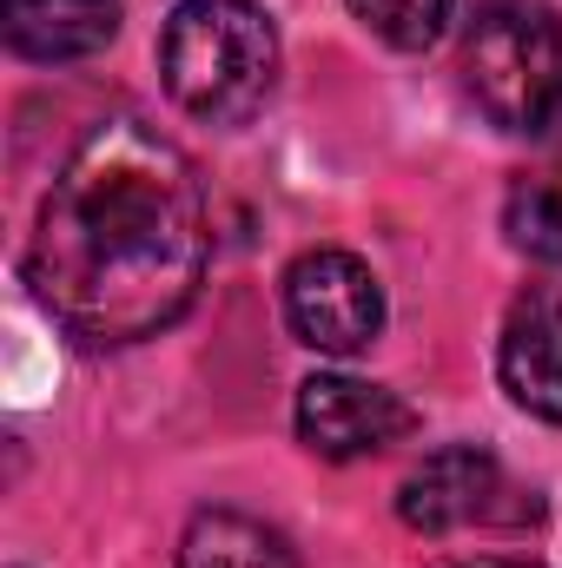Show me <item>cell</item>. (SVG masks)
<instances>
[{
    "label": "cell",
    "mask_w": 562,
    "mask_h": 568,
    "mask_svg": "<svg viewBox=\"0 0 562 568\" xmlns=\"http://www.w3.org/2000/svg\"><path fill=\"white\" fill-rule=\"evenodd\" d=\"M205 265V192L185 152L145 120H107L73 145L27 245L33 297L100 351L172 331Z\"/></svg>",
    "instance_id": "1"
},
{
    "label": "cell",
    "mask_w": 562,
    "mask_h": 568,
    "mask_svg": "<svg viewBox=\"0 0 562 568\" xmlns=\"http://www.w3.org/2000/svg\"><path fill=\"white\" fill-rule=\"evenodd\" d=\"M159 73L199 126H245L279 87V27L252 0H179L159 33Z\"/></svg>",
    "instance_id": "2"
},
{
    "label": "cell",
    "mask_w": 562,
    "mask_h": 568,
    "mask_svg": "<svg viewBox=\"0 0 562 568\" xmlns=\"http://www.w3.org/2000/svg\"><path fill=\"white\" fill-rule=\"evenodd\" d=\"M463 87L516 140H562V13L496 0L463 33Z\"/></svg>",
    "instance_id": "3"
},
{
    "label": "cell",
    "mask_w": 562,
    "mask_h": 568,
    "mask_svg": "<svg viewBox=\"0 0 562 568\" xmlns=\"http://www.w3.org/2000/svg\"><path fill=\"white\" fill-rule=\"evenodd\" d=\"M284 324L318 357H358L384 331V291L351 252H304L284 272Z\"/></svg>",
    "instance_id": "4"
},
{
    "label": "cell",
    "mask_w": 562,
    "mask_h": 568,
    "mask_svg": "<svg viewBox=\"0 0 562 568\" xmlns=\"http://www.w3.org/2000/svg\"><path fill=\"white\" fill-rule=\"evenodd\" d=\"M398 516L418 536H450L470 523H530L536 503L503 476V463L476 443H450L436 456H423L398 489Z\"/></svg>",
    "instance_id": "5"
},
{
    "label": "cell",
    "mask_w": 562,
    "mask_h": 568,
    "mask_svg": "<svg viewBox=\"0 0 562 568\" xmlns=\"http://www.w3.org/2000/svg\"><path fill=\"white\" fill-rule=\"evenodd\" d=\"M418 429V410L364 377H304L298 384V436L324 463H358Z\"/></svg>",
    "instance_id": "6"
},
{
    "label": "cell",
    "mask_w": 562,
    "mask_h": 568,
    "mask_svg": "<svg viewBox=\"0 0 562 568\" xmlns=\"http://www.w3.org/2000/svg\"><path fill=\"white\" fill-rule=\"evenodd\" d=\"M496 377L530 417L562 424V284L543 278L510 304L503 344H496Z\"/></svg>",
    "instance_id": "7"
},
{
    "label": "cell",
    "mask_w": 562,
    "mask_h": 568,
    "mask_svg": "<svg viewBox=\"0 0 562 568\" xmlns=\"http://www.w3.org/2000/svg\"><path fill=\"white\" fill-rule=\"evenodd\" d=\"M120 33V0H7V47L33 67H67Z\"/></svg>",
    "instance_id": "8"
},
{
    "label": "cell",
    "mask_w": 562,
    "mask_h": 568,
    "mask_svg": "<svg viewBox=\"0 0 562 568\" xmlns=\"http://www.w3.org/2000/svg\"><path fill=\"white\" fill-rule=\"evenodd\" d=\"M179 568H298V556H291V542L279 529H265L259 516L199 509L185 542H179Z\"/></svg>",
    "instance_id": "9"
},
{
    "label": "cell",
    "mask_w": 562,
    "mask_h": 568,
    "mask_svg": "<svg viewBox=\"0 0 562 568\" xmlns=\"http://www.w3.org/2000/svg\"><path fill=\"white\" fill-rule=\"evenodd\" d=\"M503 232L523 258L562 265V172H523L503 199Z\"/></svg>",
    "instance_id": "10"
},
{
    "label": "cell",
    "mask_w": 562,
    "mask_h": 568,
    "mask_svg": "<svg viewBox=\"0 0 562 568\" xmlns=\"http://www.w3.org/2000/svg\"><path fill=\"white\" fill-rule=\"evenodd\" d=\"M351 13H358L384 47H398V53H423V47L450 27L456 0H351Z\"/></svg>",
    "instance_id": "11"
},
{
    "label": "cell",
    "mask_w": 562,
    "mask_h": 568,
    "mask_svg": "<svg viewBox=\"0 0 562 568\" xmlns=\"http://www.w3.org/2000/svg\"><path fill=\"white\" fill-rule=\"evenodd\" d=\"M463 568H536V562H503V556H483V562H463Z\"/></svg>",
    "instance_id": "12"
}]
</instances>
